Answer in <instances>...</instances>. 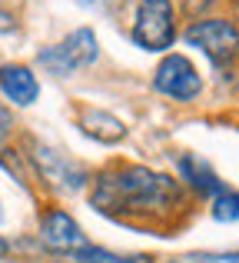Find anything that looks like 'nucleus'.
Masks as SVG:
<instances>
[{"label":"nucleus","mask_w":239,"mask_h":263,"mask_svg":"<svg viewBox=\"0 0 239 263\" xmlns=\"http://www.w3.org/2000/svg\"><path fill=\"white\" fill-rule=\"evenodd\" d=\"M0 220H4V210H0ZM7 253H10V243H7V240H4V233H0V260H4Z\"/></svg>","instance_id":"nucleus-15"},{"label":"nucleus","mask_w":239,"mask_h":263,"mask_svg":"<svg viewBox=\"0 0 239 263\" xmlns=\"http://www.w3.org/2000/svg\"><path fill=\"white\" fill-rule=\"evenodd\" d=\"M186 263H239V250H196L183 257Z\"/></svg>","instance_id":"nucleus-12"},{"label":"nucleus","mask_w":239,"mask_h":263,"mask_svg":"<svg viewBox=\"0 0 239 263\" xmlns=\"http://www.w3.org/2000/svg\"><path fill=\"white\" fill-rule=\"evenodd\" d=\"M176 167H180L183 186L196 190L200 197H209V200H213L216 193L226 190V183L220 180V174H216V170L209 167L203 157H196V154H180V157H176Z\"/></svg>","instance_id":"nucleus-8"},{"label":"nucleus","mask_w":239,"mask_h":263,"mask_svg":"<svg viewBox=\"0 0 239 263\" xmlns=\"http://www.w3.org/2000/svg\"><path fill=\"white\" fill-rule=\"evenodd\" d=\"M153 90L169 100L189 103L203 93V77L193 67V60L183 57V53H166L160 60V67L153 70Z\"/></svg>","instance_id":"nucleus-5"},{"label":"nucleus","mask_w":239,"mask_h":263,"mask_svg":"<svg viewBox=\"0 0 239 263\" xmlns=\"http://www.w3.org/2000/svg\"><path fill=\"white\" fill-rule=\"evenodd\" d=\"M209 213H213V220H220V223H239V190H223L213 197V203H209Z\"/></svg>","instance_id":"nucleus-11"},{"label":"nucleus","mask_w":239,"mask_h":263,"mask_svg":"<svg viewBox=\"0 0 239 263\" xmlns=\"http://www.w3.org/2000/svg\"><path fill=\"white\" fill-rule=\"evenodd\" d=\"M53 263H80V260H70V257H63V260H53Z\"/></svg>","instance_id":"nucleus-16"},{"label":"nucleus","mask_w":239,"mask_h":263,"mask_svg":"<svg viewBox=\"0 0 239 263\" xmlns=\"http://www.w3.org/2000/svg\"><path fill=\"white\" fill-rule=\"evenodd\" d=\"M10 134H13V117H10V110L0 103V143H4Z\"/></svg>","instance_id":"nucleus-13"},{"label":"nucleus","mask_w":239,"mask_h":263,"mask_svg":"<svg viewBox=\"0 0 239 263\" xmlns=\"http://www.w3.org/2000/svg\"><path fill=\"white\" fill-rule=\"evenodd\" d=\"M30 160H33V167H37V174L44 177L50 186H57V190L77 193V190H83V186L90 183V170H86L83 163L70 160L67 154L47 147V143H33Z\"/></svg>","instance_id":"nucleus-6"},{"label":"nucleus","mask_w":239,"mask_h":263,"mask_svg":"<svg viewBox=\"0 0 239 263\" xmlns=\"http://www.w3.org/2000/svg\"><path fill=\"white\" fill-rule=\"evenodd\" d=\"M100 57V40L90 27H77L73 33H67L60 44L44 47L37 53V64L47 67V73L53 77H70V73L83 70V67H93Z\"/></svg>","instance_id":"nucleus-2"},{"label":"nucleus","mask_w":239,"mask_h":263,"mask_svg":"<svg viewBox=\"0 0 239 263\" xmlns=\"http://www.w3.org/2000/svg\"><path fill=\"white\" fill-rule=\"evenodd\" d=\"M186 44L203 50L213 67H229L239 60V30L229 20H220V17H209V20H196L193 27H186Z\"/></svg>","instance_id":"nucleus-4"},{"label":"nucleus","mask_w":239,"mask_h":263,"mask_svg":"<svg viewBox=\"0 0 239 263\" xmlns=\"http://www.w3.org/2000/svg\"><path fill=\"white\" fill-rule=\"evenodd\" d=\"M80 130H83L90 140L100 143H120L126 137V123L120 117H113L110 110H100V107H83L80 110Z\"/></svg>","instance_id":"nucleus-10"},{"label":"nucleus","mask_w":239,"mask_h":263,"mask_svg":"<svg viewBox=\"0 0 239 263\" xmlns=\"http://www.w3.org/2000/svg\"><path fill=\"white\" fill-rule=\"evenodd\" d=\"M13 30H17V20H13L7 10H0V33H13Z\"/></svg>","instance_id":"nucleus-14"},{"label":"nucleus","mask_w":239,"mask_h":263,"mask_svg":"<svg viewBox=\"0 0 239 263\" xmlns=\"http://www.w3.org/2000/svg\"><path fill=\"white\" fill-rule=\"evenodd\" d=\"M0 93H4L13 107H30L40 97L37 73L24 64H4L0 67Z\"/></svg>","instance_id":"nucleus-9"},{"label":"nucleus","mask_w":239,"mask_h":263,"mask_svg":"<svg viewBox=\"0 0 239 263\" xmlns=\"http://www.w3.org/2000/svg\"><path fill=\"white\" fill-rule=\"evenodd\" d=\"M40 243H44L50 253L73 257L77 250L90 247V240H86L83 227H80L70 213L60 210V206H53V210H47L44 217H40Z\"/></svg>","instance_id":"nucleus-7"},{"label":"nucleus","mask_w":239,"mask_h":263,"mask_svg":"<svg viewBox=\"0 0 239 263\" xmlns=\"http://www.w3.org/2000/svg\"><path fill=\"white\" fill-rule=\"evenodd\" d=\"M136 47L149 53H163L173 47L176 40V17L169 0H140L133 17V30H129Z\"/></svg>","instance_id":"nucleus-3"},{"label":"nucleus","mask_w":239,"mask_h":263,"mask_svg":"<svg viewBox=\"0 0 239 263\" xmlns=\"http://www.w3.org/2000/svg\"><path fill=\"white\" fill-rule=\"evenodd\" d=\"M163 263H186V260H183V257H176V260H163Z\"/></svg>","instance_id":"nucleus-17"},{"label":"nucleus","mask_w":239,"mask_h":263,"mask_svg":"<svg viewBox=\"0 0 239 263\" xmlns=\"http://www.w3.org/2000/svg\"><path fill=\"white\" fill-rule=\"evenodd\" d=\"M90 203L97 213L110 217L120 227L169 237L180 213L186 210V186L163 170L117 160L93 177Z\"/></svg>","instance_id":"nucleus-1"}]
</instances>
